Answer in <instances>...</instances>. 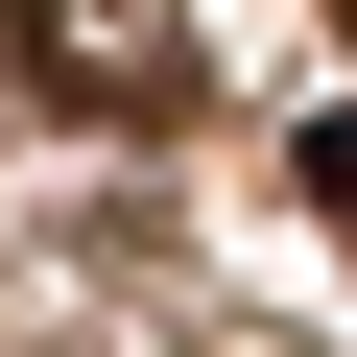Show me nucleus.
Returning <instances> with one entry per match:
<instances>
[{"label": "nucleus", "mask_w": 357, "mask_h": 357, "mask_svg": "<svg viewBox=\"0 0 357 357\" xmlns=\"http://www.w3.org/2000/svg\"><path fill=\"white\" fill-rule=\"evenodd\" d=\"M24 72L72 119H191V0H24Z\"/></svg>", "instance_id": "f257e3e1"}, {"label": "nucleus", "mask_w": 357, "mask_h": 357, "mask_svg": "<svg viewBox=\"0 0 357 357\" xmlns=\"http://www.w3.org/2000/svg\"><path fill=\"white\" fill-rule=\"evenodd\" d=\"M286 167H310V215H333V238H357V119H310V143H286Z\"/></svg>", "instance_id": "f03ea898"}]
</instances>
